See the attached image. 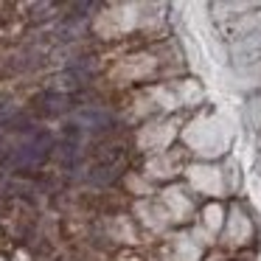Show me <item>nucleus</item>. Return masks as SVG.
I'll list each match as a JSON object with an SVG mask.
<instances>
[{
	"mask_svg": "<svg viewBox=\"0 0 261 261\" xmlns=\"http://www.w3.org/2000/svg\"><path fill=\"white\" fill-rule=\"evenodd\" d=\"M48 152H51V135H48V132H37V135H31L23 146L14 149L12 163L14 166H37L40 160H45Z\"/></svg>",
	"mask_w": 261,
	"mask_h": 261,
	"instance_id": "1",
	"label": "nucleus"
},
{
	"mask_svg": "<svg viewBox=\"0 0 261 261\" xmlns=\"http://www.w3.org/2000/svg\"><path fill=\"white\" fill-rule=\"evenodd\" d=\"M79 121L87 124L90 129H101V126L110 121V115L101 113V110H85V113H79Z\"/></svg>",
	"mask_w": 261,
	"mask_h": 261,
	"instance_id": "2",
	"label": "nucleus"
}]
</instances>
